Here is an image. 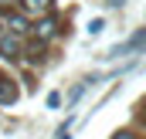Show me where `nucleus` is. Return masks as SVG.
<instances>
[{
  "label": "nucleus",
  "instance_id": "1",
  "mask_svg": "<svg viewBox=\"0 0 146 139\" xmlns=\"http://www.w3.org/2000/svg\"><path fill=\"white\" fill-rule=\"evenodd\" d=\"M17 48H21V44H17V37H14V34L0 37V54H3V58H17Z\"/></svg>",
  "mask_w": 146,
  "mask_h": 139
},
{
  "label": "nucleus",
  "instance_id": "2",
  "mask_svg": "<svg viewBox=\"0 0 146 139\" xmlns=\"http://www.w3.org/2000/svg\"><path fill=\"white\" fill-rule=\"evenodd\" d=\"M14 99H17V92H14V88L7 85V78L0 75V102H14Z\"/></svg>",
  "mask_w": 146,
  "mask_h": 139
},
{
  "label": "nucleus",
  "instance_id": "3",
  "mask_svg": "<svg viewBox=\"0 0 146 139\" xmlns=\"http://www.w3.org/2000/svg\"><path fill=\"white\" fill-rule=\"evenodd\" d=\"M24 7H27V10H37V14H41V10H48V7H51V0H24Z\"/></svg>",
  "mask_w": 146,
  "mask_h": 139
},
{
  "label": "nucleus",
  "instance_id": "7",
  "mask_svg": "<svg viewBox=\"0 0 146 139\" xmlns=\"http://www.w3.org/2000/svg\"><path fill=\"white\" fill-rule=\"evenodd\" d=\"M0 3H10V0H0Z\"/></svg>",
  "mask_w": 146,
  "mask_h": 139
},
{
  "label": "nucleus",
  "instance_id": "5",
  "mask_svg": "<svg viewBox=\"0 0 146 139\" xmlns=\"http://www.w3.org/2000/svg\"><path fill=\"white\" fill-rule=\"evenodd\" d=\"M37 34H41V37H51V34H54V21H44V24L37 27Z\"/></svg>",
  "mask_w": 146,
  "mask_h": 139
},
{
  "label": "nucleus",
  "instance_id": "6",
  "mask_svg": "<svg viewBox=\"0 0 146 139\" xmlns=\"http://www.w3.org/2000/svg\"><path fill=\"white\" fill-rule=\"evenodd\" d=\"M115 139H133V136H129V132H119V136H115Z\"/></svg>",
  "mask_w": 146,
  "mask_h": 139
},
{
  "label": "nucleus",
  "instance_id": "4",
  "mask_svg": "<svg viewBox=\"0 0 146 139\" xmlns=\"http://www.w3.org/2000/svg\"><path fill=\"white\" fill-rule=\"evenodd\" d=\"M10 27H14V34H24V31H27L24 17H10Z\"/></svg>",
  "mask_w": 146,
  "mask_h": 139
}]
</instances>
